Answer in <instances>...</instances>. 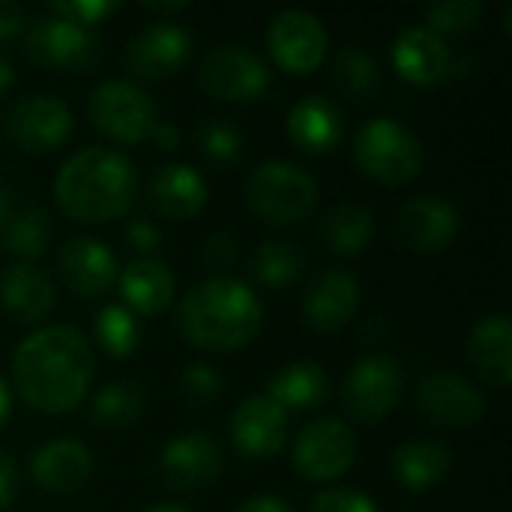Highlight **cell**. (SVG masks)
Returning a JSON list of instances; mask_svg holds the SVG:
<instances>
[{
  "label": "cell",
  "instance_id": "32",
  "mask_svg": "<svg viewBox=\"0 0 512 512\" xmlns=\"http://www.w3.org/2000/svg\"><path fill=\"white\" fill-rule=\"evenodd\" d=\"M48 243H51V222H48L45 210H39V207L18 210L3 228V249L27 264L42 258Z\"/></svg>",
  "mask_w": 512,
  "mask_h": 512
},
{
  "label": "cell",
  "instance_id": "30",
  "mask_svg": "<svg viewBox=\"0 0 512 512\" xmlns=\"http://www.w3.org/2000/svg\"><path fill=\"white\" fill-rule=\"evenodd\" d=\"M333 84L345 99L369 102L381 93V69L369 51L360 45H345L333 60Z\"/></svg>",
  "mask_w": 512,
  "mask_h": 512
},
{
  "label": "cell",
  "instance_id": "41",
  "mask_svg": "<svg viewBox=\"0 0 512 512\" xmlns=\"http://www.w3.org/2000/svg\"><path fill=\"white\" fill-rule=\"evenodd\" d=\"M126 240L138 249V252H156L159 249V228L147 219H132L126 225Z\"/></svg>",
  "mask_w": 512,
  "mask_h": 512
},
{
  "label": "cell",
  "instance_id": "35",
  "mask_svg": "<svg viewBox=\"0 0 512 512\" xmlns=\"http://www.w3.org/2000/svg\"><path fill=\"white\" fill-rule=\"evenodd\" d=\"M486 6L480 0H447V3H435L426 12L429 30L444 36V33H468L480 24Z\"/></svg>",
  "mask_w": 512,
  "mask_h": 512
},
{
  "label": "cell",
  "instance_id": "20",
  "mask_svg": "<svg viewBox=\"0 0 512 512\" xmlns=\"http://www.w3.org/2000/svg\"><path fill=\"white\" fill-rule=\"evenodd\" d=\"M30 474L36 486L51 495H72L87 486L93 474V456L87 444L72 438H57L42 444L30 459Z\"/></svg>",
  "mask_w": 512,
  "mask_h": 512
},
{
  "label": "cell",
  "instance_id": "21",
  "mask_svg": "<svg viewBox=\"0 0 512 512\" xmlns=\"http://www.w3.org/2000/svg\"><path fill=\"white\" fill-rule=\"evenodd\" d=\"M450 63H453V54L444 36L432 33L429 27H408L393 42L396 72L417 87L441 84L450 75Z\"/></svg>",
  "mask_w": 512,
  "mask_h": 512
},
{
  "label": "cell",
  "instance_id": "5",
  "mask_svg": "<svg viewBox=\"0 0 512 512\" xmlns=\"http://www.w3.org/2000/svg\"><path fill=\"white\" fill-rule=\"evenodd\" d=\"M357 168L387 186H405L423 171V144L420 138L390 117H372L360 126L354 138Z\"/></svg>",
  "mask_w": 512,
  "mask_h": 512
},
{
  "label": "cell",
  "instance_id": "29",
  "mask_svg": "<svg viewBox=\"0 0 512 512\" xmlns=\"http://www.w3.org/2000/svg\"><path fill=\"white\" fill-rule=\"evenodd\" d=\"M318 234L336 255H357L375 237V213L363 204H339L324 213Z\"/></svg>",
  "mask_w": 512,
  "mask_h": 512
},
{
  "label": "cell",
  "instance_id": "2",
  "mask_svg": "<svg viewBox=\"0 0 512 512\" xmlns=\"http://www.w3.org/2000/svg\"><path fill=\"white\" fill-rule=\"evenodd\" d=\"M264 327L258 294L234 276H210L180 300V330L201 351H240Z\"/></svg>",
  "mask_w": 512,
  "mask_h": 512
},
{
  "label": "cell",
  "instance_id": "23",
  "mask_svg": "<svg viewBox=\"0 0 512 512\" xmlns=\"http://www.w3.org/2000/svg\"><path fill=\"white\" fill-rule=\"evenodd\" d=\"M147 201L159 216L186 222V219H192V216H198L204 210L207 183L192 165L168 162L153 174V180L147 186Z\"/></svg>",
  "mask_w": 512,
  "mask_h": 512
},
{
  "label": "cell",
  "instance_id": "47",
  "mask_svg": "<svg viewBox=\"0 0 512 512\" xmlns=\"http://www.w3.org/2000/svg\"><path fill=\"white\" fill-rule=\"evenodd\" d=\"M12 81H15V69H12V63L0 54V93H6V90L12 87Z\"/></svg>",
  "mask_w": 512,
  "mask_h": 512
},
{
  "label": "cell",
  "instance_id": "7",
  "mask_svg": "<svg viewBox=\"0 0 512 512\" xmlns=\"http://www.w3.org/2000/svg\"><path fill=\"white\" fill-rule=\"evenodd\" d=\"M405 396V372L390 354H369L354 363L342 384V402L351 420L381 423L387 420Z\"/></svg>",
  "mask_w": 512,
  "mask_h": 512
},
{
  "label": "cell",
  "instance_id": "34",
  "mask_svg": "<svg viewBox=\"0 0 512 512\" xmlns=\"http://www.w3.org/2000/svg\"><path fill=\"white\" fill-rule=\"evenodd\" d=\"M144 396L132 381H111L90 399V420L96 426H129L141 417Z\"/></svg>",
  "mask_w": 512,
  "mask_h": 512
},
{
  "label": "cell",
  "instance_id": "38",
  "mask_svg": "<svg viewBox=\"0 0 512 512\" xmlns=\"http://www.w3.org/2000/svg\"><path fill=\"white\" fill-rule=\"evenodd\" d=\"M198 261L213 276H225L237 264V240H234V234H228V231L210 234L198 249Z\"/></svg>",
  "mask_w": 512,
  "mask_h": 512
},
{
  "label": "cell",
  "instance_id": "14",
  "mask_svg": "<svg viewBox=\"0 0 512 512\" xmlns=\"http://www.w3.org/2000/svg\"><path fill=\"white\" fill-rule=\"evenodd\" d=\"M462 231L459 210L435 195H417L405 201L393 216V237L399 246L411 252H441L447 249Z\"/></svg>",
  "mask_w": 512,
  "mask_h": 512
},
{
  "label": "cell",
  "instance_id": "37",
  "mask_svg": "<svg viewBox=\"0 0 512 512\" xmlns=\"http://www.w3.org/2000/svg\"><path fill=\"white\" fill-rule=\"evenodd\" d=\"M117 9H120L117 0H54L48 6L51 15L66 18V21H72L78 27H87V30H93V24L114 15Z\"/></svg>",
  "mask_w": 512,
  "mask_h": 512
},
{
  "label": "cell",
  "instance_id": "43",
  "mask_svg": "<svg viewBox=\"0 0 512 512\" xmlns=\"http://www.w3.org/2000/svg\"><path fill=\"white\" fill-rule=\"evenodd\" d=\"M24 24H27L24 9L12 0H0V39L15 36L18 30H24Z\"/></svg>",
  "mask_w": 512,
  "mask_h": 512
},
{
  "label": "cell",
  "instance_id": "6",
  "mask_svg": "<svg viewBox=\"0 0 512 512\" xmlns=\"http://www.w3.org/2000/svg\"><path fill=\"white\" fill-rule=\"evenodd\" d=\"M87 117L108 138L120 144H141L153 135L159 108L141 84L111 78L93 87L87 99Z\"/></svg>",
  "mask_w": 512,
  "mask_h": 512
},
{
  "label": "cell",
  "instance_id": "17",
  "mask_svg": "<svg viewBox=\"0 0 512 512\" xmlns=\"http://www.w3.org/2000/svg\"><path fill=\"white\" fill-rule=\"evenodd\" d=\"M288 411L270 396H249L231 414V441L249 459H270L285 447Z\"/></svg>",
  "mask_w": 512,
  "mask_h": 512
},
{
  "label": "cell",
  "instance_id": "16",
  "mask_svg": "<svg viewBox=\"0 0 512 512\" xmlns=\"http://www.w3.org/2000/svg\"><path fill=\"white\" fill-rule=\"evenodd\" d=\"M159 465L171 489L198 492L219 480L225 468V456L222 447L207 432H186L165 444Z\"/></svg>",
  "mask_w": 512,
  "mask_h": 512
},
{
  "label": "cell",
  "instance_id": "26",
  "mask_svg": "<svg viewBox=\"0 0 512 512\" xmlns=\"http://www.w3.org/2000/svg\"><path fill=\"white\" fill-rule=\"evenodd\" d=\"M285 129H288V138L294 141V147H300L303 153L321 156V153H330L342 141L345 123H342L339 108L327 96L312 93L291 105Z\"/></svg>",
  "mask_w": 512,
  "mask_h": 512
},
{
  "label": "cell",
  "instance_id": "8",
  "mask_svg": "<svg viewBox=\"0 0 512 512\" xmlns=\"http://www.w3.org/2000/svg\"><path fill=\"white\" fill-rule=\"evenodd\" d=\"M294 471L309 483H333L345 477L357 462V438L354 432L333 417L312 420L303 426L294 444Z\"/></svg>",
  "mask_w": 512,
  "mask_h": 512
},
{
  "label": "cell",
  "instance_id": "31",
  "mask_svg": "<svg viewBox=\"0 0 512 512\" xmlns=\"http://www.w3.org/2000/svg\"><path fill=\"white\" fill-rule=\"evenodd\" d=\"M249 270L267 288H288L303 276L306 252H303V246H297L291 240H264L252 252Z\"/></svg>",
  "mask_w": 512,
  "mask_h": 512
},
{
  "label": "cell",
  "instance_id": "42",
  "mask_svg": "<svg viewBox=\"0 0 512 512\" xmlns=\"http://www.w3.org/2000/svg\"><path fill=\"white\" fill-rule=\"evenodd\" d=\"M18 495V468H15V459L0 450V510L12 507Z\"/></svg>",
  "mask_w": 512,
  "mask_h": 512
},
{
  "label": "cell",
  "instance_id": "13",
  "mask_svg": "<svg viewBox=\"0 0 512 512\" xmlns=\"http://www.w3.org/2000/svg\"><path fill=\"white\" fill-rule=\"evenodd\" d=\"M192 57V36L186 27L171 21H156L141 27L123 51V63L132 75L144 81H165L177 75Z\"/></svg>",
  "mask_w": 512,
  "mask_h": 512
},
{
  "label": "cell",
  "instance_id": "1",
  "mask_svg": "<svg viewBox=\"0 0 512 512\" xmlns=\"http://www.w3.org/2000/svg\"><path fill=\"white\" fill-rule=\"evenodd\" d=\"M93 372V348L69 324L33 330L12 357L15 393L39 414L75 411L90 390Z\"/></svg>",
  "mask_w": 512,
  "mask_h": 512
},
{
  "label": "cell",
  "instance_id": "33",
  "mask_svg": "<svg viewBox=\"0 0 512 512\" xmlns=\"http://www.w3.org/2000/svg\"><path fill=\"white\" fill-rule=\"evenodd\" d=\"M93 333H96L99 348L105 354H111L114 360H123V357L135 354L138 342H141L138 318L123 303H111V306L99 309L96 318H93Z\"/></svg>",
  "mask_w": 512,
  "mask_h": 512
},
{
  "label": "cell",
  "instance_id": "44",
  "mask_svg": "<svg viewBox=\"0 0 512 512\" xmlns=\"http://www.w3.org/2000/svg\"><path fill=\"white\" fill-rule=\"evenodd\" d=\"M237 512H294L291 504L279 495H255V498H246Z\"/></svg>",
  "mask_w": 512,
  "mask_h": 512
},
{
  "label": "cell",
  "instance_id": "19",
  "mask_svg": "<svg viewBox=\"0 0 512 512\" xmlns=\"http://www.w3.org/2000/svg\"><path fill=\"white\" fill-rule=\"evenodd\" d=\"M60 276L78 297H102L117 282L114 252L96 237H69L60 246Z\"/></svg>",
  "mask_w": 512,
  "mask_h": 512
},
{
  "label": "cell",
  "instance_id": "24",
  "mask_svg": "<svg viewBox=\"0 0 512 512\" xmlns=\"http://www.w3.org/2000/svg\"><path fill=\"white\" fill-rule=\"evenodd\" d=\"M123 306L138 318H156L174 303V276L156 258H135L117 273Z\"/></svg>",
  "mask_w": 512,
  "mask_h": 512
},
{
  "label": "cell",
  "instance_id": "36",
  "mask_svg": "<svg viewBox=\"0 0 512 512\" xmlns=\"http://www.w3.org/2000/svg\"><path fill=\"white\" fill-rule=\"evenodd\" d=\"M198 144L213 162H234L243 153V135L228 120L210 117L198 129Z\"/></svg>",
  "mask_w": 512,
  "mask_h": 512
},
{
  "label": "cell",
  "instance_id": "45",
  "mask_svg": "<svg viewBox=\"0 0 512 512\" xmlns=\"http://www.w3.org/2000/svg\"><path fill=\"white\" fill-rule=\"evenodd\" d=\"M150 138H153V144H156L159 150H177V147H180V129H177V123H171V120H159Z\"/></svg>",
  "mask_w": 512,
  "mask_h": 512
},
{
  "label": "cell",
  "instance_id": "39",
  "mask_svg": "<svg viewBox=\"0 0 512 512\" xmlns=\"http://www.w3.org/2000/svg\"><path fill=\"white\" fill-rule=\"evenodd\" d=\"M180 390L192 399V402H213L216 396H222L225 384L219 378V372L210 363H192L183 369L180 375Z\"/></svg>",
  "mask_w": 512,
  "mask_h": 512
},
{
  "label": "cell",
  "instance_id": "9",
  "mask_svg": "<svg viewBox=\"0 0 512 512\" xmlns=\"http://www.w3.org/2000/svg\"><path fill=\"white\" fill-rule=\"evenodd\" d=\"M24 54L45 69H87L99 60V36L45 12L24 24Z\"/></svg>",
  "mask_w": 512,
  "mask_h": 512
},
{
  "label": "cell",
  "instance_id": "10",
  "mask_svg": "<svg viewBox=\"0 0 512 512\" xmlns=\"http://www.w3.org/2000/svg\"><path fill=\"white\" fill-rule=\"evenodd\" d=\"M198 84L219 102H246L270 87V69L246 45H216L201 57Z\"/></svg>",
  "mask_w": 512,
  "mask_h": 512
},
{
  "label": "cell",
  "instance_id": "3",
  "mask_svg": "<svg viewBox=\"0 0 512 512\" xmlns=\"http://www.w3.org/2000/svg\"><path fill=\"white\" fill-rule=\"evenodd\" d=\"M138 171L120 150L84 147L54 177V198L75 222H111L135 204Z\"/></svg>",
  "mask_w": 512,
  "mask_h": 512
},
{
  "label": "cell",
  "instance_id": "22",
  "mask_svg": "<svg viewBox=\"0 0 512 512\" xmlns=\"http://www.w3.org/2000/svg\"><path fill=\"white\" fill-rule=\"evenodd\" d=\"M0 306L18 324H39L54 309V282L42 267L18 261L0 273Z\"/></svg>",
  "mask_w": 512,
  "mask_h": 512
},
{
  "label": "cell",
  "instance_id": "40",
  "mask_svg": "<svg viewBox=\"0 0 512 512\" xmlns=\"http://www.w3.org/2000/svg\"><path fill=\"white\" fill-rule=\"evenodd\" d=\"M309 512H378V504L357 489H327L312 501Z\"/></svg>",
  "mask_w": 512,
  "mask_h": 512
},
{
  "label": "cell",
  "instance_id": "4",
  "mask_svg": "<svg viewBox=\"0 0 512 512\" xmlns=\"http://www.w3.org/2000/svg\"><path fill=\"white\" fill-rule=\"evenodd\" d=\"M243 201L264 222L294 225L318 207V180L294 162L273 159L249 174Z\"/></svg>",
  "mask_w": 512,
  "mask_h": 512
},
{
  "label": "cell",
  "instance_id": "48",
  "mask_svg": "<svg viewBox=\"0 0 512 512\" xmlns=\"http://www.w3.org/2000/svg\"><path fill=\"white\" fill-rule=\"evenodd\" d=\"M9 195H6V189L0 186V234H3V228H6V222H9Z\"/></svg>",
  "mask_w": 512,
  "mask_h": 512
},
{
  "label": "cell",
  "instance_id": "15",
  "mask_svg": "<svg viewBox=\"0 0 512 512\" xmlns=\"http://www.w3.org/2000/svg\"><path fill=\"white\" fill-rule=\"evenodd\" d=\"M417 408L438 426L471 429L486 417V396L459 372H432L417 387Z\"/></svg>",
  "mask_w": 512,
  "mask_h": 512
},
{
  "label": "cell",
  "instance_id": "28",
  "mask_svg": "<svg viewBox=\"0 0 512 512\" xmlns=\"http://www.w3.org/2000/svg\"><path fill=\"white\" fill-rule=\"evenodd\" d=\"M330 393V381L327 372L312 363V360H297L282 366L270 381H267V393L282 411H309L318 408Z\"/></svg>",
  "mask_w": 512,
  "mask_h": 512
},
{
  "label": "cell",
  "instance_id": "25",
  "mask_svg": "<svg viewBox=\"0 0 512 512\" xmlns=\"http://www.w3.org/2000/svg\"><path fill=\"white\" fill-rule=\"evenodd\" d=\"M468 360L477 375L504 390L512 378V321L507 312L486 315L468 336Z\"/></svg>",
  "mask_w": 512,
  "mask_h": 512
},
{
  "label": "cell",
  "instance_id": "12",
  "mask_svg": "<svg viewBox=\"0 0 512 512\" xmlns=\"http://www.w3.org/2000/svg\"><path fill=\"white\" fill-rule=\"evenodd\" d=\"M327 27L309 9H282L267 24V51L291 75L315 72L327 57Z\"/></svg>",
  "mask_w": 512,
  "mask_h": 512
},
{
  "label": "cell",
  "instance_id": "46",
  "mask_svg": "<svg viewBox=\"0 0 512 512\" xmlns=\"http://www.w3.org/2000/svg\"><path fill=\"white\" fill-rule=\"evenodd\" d=\"M9 414H12V396H9V387H6V378L0 375V429L6 426V420H9Z\"/></svg>",
  "mask_w": 512,
  "mask_h": 512
},
{
  "label": "cell",
  "instance_id": "49",
  "mask_svg": "<svg viewBox=\"0 0 512 512\" xmlns=\"http://www.w3.org/2000/svg\"><path fill=\"white\" fill-rule=\"evenodd\" d=\"M147 9H153V12H180V9H186V3H144Z\"/></svg>",
  "mask_w": 512,
  "mask_h": 512
},
{
  "label": "cell",
  "instance_id": "11",
  "mask_svg": "<svg viewBox=\"0 0 512 512\" xmlns=\"http://www.w3.org/2000/svg\"><path fill=\"white\" fill-rule=\"evenodd\" d=\"M75 117L69 105L51 93L21 96L6 114V135L24 153H54L72 135Z\"/></svg>",
  "mask_w": 512,
  "mask_h": 512
},
{
  "label": "cell",
  "instance_id": "18",
  "mask_svg": "<svg viewBox=\"0 0 512 512\" xmlns=\"http://www.w3.org/2000/svg\"><path fill=\"white\" fill-rule=\"evenodd\" d=\"M363 300L360 282L348 270L321 273L303 294V318L318 333H339L351 324Z\"/></svg>",
  "mask_w": 512,
  "mask_h": 512
},
{
  "label": "cell",
  "instance_id": "27",
  "mask_svg": "<svg viewBox=\"0 0 512 512\" xmlns=\"http://www.w3.org/2000/svg\"><path fill=\"white\" fill-rule=\"evenodd\" d=\"M390 465H393L396 480L405 489H411V492H429V489L441 486L450 477L453 456H450V447L447 444L429 441V438H417V441L399 444Z\"/></svg>",
  "mask_w": 512,
  "mask_h": 512
},
{
  "label": "cell",
  "instance_id": "50",
  "mask_svg": "<svg viewBox=\"0 0 512 512\" xmlns=\"http://www.w3.org/2000/svg\"><path fill=\"white\" fill-rule=\"evenodd\" d=\"M144 512H192L186 510V507H180V504H156V507H150V510Z\"/></svg>",
  "mask_w": 512,
  "mask_h": 512
}]
</instances>
